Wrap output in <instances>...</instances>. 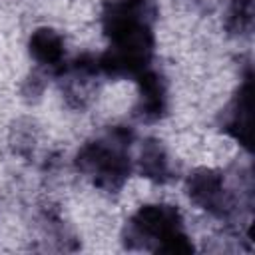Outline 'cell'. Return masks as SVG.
Segmentation results:
<instances>
[{"label":"cell","instance_id":"5","mask_svg":"<svg viewBox=\"0 0 255 255\" xmlns=\"http://www.w3.org/2000/svg\"><path fill=\"white\" fill-rule=\"evenodd\" d=\"M225 129L243 145L251 143V80L247 78L239 88L229 112L225 116Z\"/></svg>","mask_w":255,"mask_h":255},{"label":"cell","instance_id":"7","mask_svg":"<svg viewBox=\"0 0 255 255\" xmlns=\"http://www.w3.org/2000/svg\"><path fill=\"white\" fill-rule=\"evenodd\" d=\"M137 167H139V173L147 179H153V181H159V183L169 179V173H171L169 157H167V151L161 145V141L147 139L141 145Z\"/></svg>","mask_w":255,"mask_h":255},{"label":"cell","instance_id":"6","mask_svg":"<svg viewBox=\"0 0 255 255\" xmlns=\"http://www.w3.org/2000/svg\"><path fill=\"white\" fill-rule=\"evenodd\" d=\"M30 56L46 68H56L64 60V40L52 28H38L32 32L28 42Z\"/></svg>","mask_w":255,"mask_h":255},{"label":"cell","instance_id":"8","mask_svg":"<svg viewBox=\"0 0 255 255\" xmlns=\"http://www.w3.org/2000/svg\"><path fill=\"white\" fill-rule=\"evenodd\" d=\"M253 24V0H231L227 26L233 32H247Z\"/></svg>","mask_w":255,"mask_h":255},{"label":"cell","instance_id":"9","mask_svg":"<svg viewBox=\"0 0 255 255\" xmlns=\"http://www.w3.org/2000/svg\"><path fill=\"white\" fill-rule=\"evenodd\" d=\"M42 92H44V82L40 76L32 74L30 78H26V82L22 86V94L26 98H38V96H42Z\"/></svg>","mask_w":255,"mask_h":255},{"label":"cell","instance_id":"4","mask_svg":"<svg viewBox=\"0 0 255 255\" xmlns=\"http://www.w3.org/2000/svg\"><path fill=\"white\" fill-rule=\"evenodd\" d=\"M137 84H139V96H137L135 114L145 122H153L165 112L167 106L165 84L161 76L149 68L137 76Z\"/></svg>","mask_w":255,"mask_h":255},{"label":"cell","instance_id":"3","mask_svg":"<svg viewBox=\"0 0 255 255\" xmlns=\"http://www.w3.org/2000/svg\"><path fill=\"white\" fill-rule=\"evenodd\" d=\"M187 195L189 199L203 207L205 211L217 215V217H225L233 211V199L225 189V181L223 177L207 167L195 169L189 177H187Z\"/></svg>","mask_w":255,"mask_h":255},{"label":"cell","instance_id":"2","mask_svg":"<svg viewBox=\"0 0 255 255\" xmlns=\"http://www.w3.org/2000/svg\"><path fill=\"white\" fill-rule=\"evenodd\" d=\"M181 227V215L173 205H145L126 227V243L131 247L153 249L155 243L173 229Z\"/></svg>","mask_w":255,"mask_h":255},{"label":"cell","instance_id":"1","mask_svg":"<svg viewBox=\"0 0 255 255\" xmlns=\"http://www.w3.org/2000/svg\"><path fill=\"white\" fill-rule=\"evenodd\" d=\"M76 167L82 173L92 175L94 183L104 191H118L131 171L126 147H120L106 137L82 145L76 155Z\"/></svg>","mask_w":255,"mask_h":255}]
</instances>
